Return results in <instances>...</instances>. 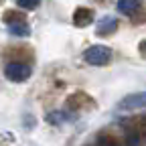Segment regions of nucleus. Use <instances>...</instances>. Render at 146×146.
Masks as SVG:
<instances>
[{
	"mask_svg": "<svg viewBox=\"0 0 146 146\" xmlns=\"http://www.w3.org/2000/svg\"><path fill=\"white\" fill-rule=\"evenodd\" d=\"M83 61L96 67H104L112 61V49L106 45H91L89 49L83 51Z\"/></svg>",
	"mask_w": 146,
	"mask_h": 146,
	"instance_id": "nucleus-1",
	"label": "nucleus"
},
{
	"mask_svg": "<svg viewBox=\"0 0 146 146\" xmlns=\"http://www.w3.org/2000/svg\"><path fill=\"white\" fill-rule=\"evenodd\" d=\"M33 69L27 65V63H8L4 67V75L8 81H14V83H21V81H27L31 77Z\"/></svg>",
	"mask_w": 146,
	"mask_h": 146,
	"instance_id": "nucleus-2",
	"label": "nucleus"
},
{
	"mask_svg": "<svg viewBox=\"0 0 146 146\" xmlns=\"http://www.w3.org/2000/svg\"><path fill=\"white\" fill-rule=\"evenodd\" d=\"M146 108V91H138V94H130L124 100L118 102L120 112H134V110H144Z\"/></svg>",
	"mask_w": 146,
	"mask_h": 146,
	"instance_id": "nucleus-3",
	"label": "nucleus"
},
{
	"mask_svg": "<svg viewBox=\"0 0 146 146\" xmlns=\"http://www.w3.org/2000/svg\"><path fill=\"white\" fill-rule=\"evenodd\" d=\"M4 23H6L10 35H16V36H29V35H31V29H29L27 21H25L23 16H18V14L8 12V14L4 16Z\"/></svg>",
	"mask_w": 146,
	"mask_h": 146,
	"instance_id": "nucleus-4",
	"label": "nucleus"
},
{
	"mask_svg": "<svg viewBox=\"0 0 146 146\" xmlns=\"http://www.w3.org/2000/svg\"><path fill=\"white\" fill-rule=\"evenodd\" d=\"M91 23H94V10L85 8V6L75 8V12H73V25L83 29V27H89Z\"/></svg>",
	"mask_w": 146,
	"mask_h": 146,
	"instance_id": "nucleus-5",
	"label": "nucleus"
},
{
	"mask_svg": "<svg viewBox=\"0 0 146 146\" xmlns=\"http://www.w3.org/2000/svg\"><path fill=\"white\" fill-rule=\"evenodd\" d=\"M116 29H118V21H116V18H112V16L102 18V21H98V25H96V33H98L100 36L112 35V33H116Z\"/></svg>",
	"mask_w": 146,
	"mask_h": 146,
	"instance_id": "nucleus-6",
	"label": "nucleus"
},
{
	"mask_svg": "<svg viewBox=\"0 0 146 146\" xmlns=\"http://www.w3.org/2000/svg\"><path fill=\"white\" fill-rule=\"evenodd\" d=\"M142 8V0H118V10L122 14L132 16Z\"/></svg>",
	"mask_w": 146,
	"mask_h": 146,
	"instance_id": "nucleus-7",
	"label": "nucleus"
},
{
	"mask_svg": "<svg viewBox=\"0 0 146 146\" xmlns=\"http://www.w3.org/2000/svg\"><path fill=\"white\" fill-rule=\"evenodd\" d=\"M39 2H41V0H16V4L21 6V8H25V10L36 8V6H39Z\"/></svg>",
	"mask_w": 146,
	"mask_h": 146,
	"instance_id": "nucleus-8",
	"label": "nucleus"
},
{
	"mask_svg": "<svg viewBox=\"0 0 146 146\" xmlns=\"http://www.w3.org/2000/svg\"><path fill=\"white\" fill-rule=\"evenodd\" d=\"M102 146H118V144H116V142H104Z\"/></svg>",
	"mask_w": 146,
	"mask_h": 146,
	"instance_id": "nucleus-9",
	"label": "nucleus"
},
{
	"mask_svg": "<svg viewBox=\"0 0 146 146\" xmlns=\"http://www.w3.org/2000/svg\"><path fill=\"white\" fill-rule=\"evenodd\" d=\"M142 55H146V51H142Z\"/></svg>",
	"mask_w": 146,
	"mask_h": 146,
	"instance_id": "nucleus-10",
	"label": "nucleus"
}]
</instances>
